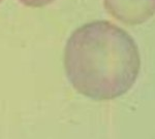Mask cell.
I'll use <instances>...</instances> for the list:
<instances>
[{
    "label": "cell",
    "instance_id": "4",
    "mask_svg": "<svg viewBox=\"0 0 155 139\" xmlns=\"http://www.w3.org/2000/svg\"><path fill=\"white\" fill-rule=\"evenodd\" d=\"M1 1H2V0H0V2H1Z\"/></svg>",
    "mask_w": 155,
    "mask_h": 139
},
{
    "label": "cell",
    "instance_id": "1",
    "mask_svg": "<svg viewBox=\"0 0 155 139\" xmlns=\"http://www.w3.org/2000/svg\"><path fill=\"white\" fill-rule=\"evenodd\" d=\"M69 83L82 95L113 100L134 87L141 69L134 38L109 21H93L72 32L64 54Z\"/></svg>",
    "mask_w": 155,
    "mask_h": 139
},
{
    "label": "cell",
    "instance_id": "3",
    "mask_svg": "<svg viewBox=\"0 0 155 139\" xmlns=\"http://www.w3.org/2000/svg\"><path fill=\"white\" fill-rule=\"evenodd\" d=\"M24 5L29 7H42L51 4L55 0H20Z\"/></svg>",
    "mask_w": 155,
    "mask_h": 139
},
{
    "label": "cell",
    "instance_id": "2",
    "mask_svg": "<svg viewBox=\"0 0 155 139\" xmlns=\"http://www.w3.org/2000/svg\"><path fill=\"white\" fill-rule=\"evenodd\" d=\"M111 16L126 25H140L152 18L155 0H104Z\"/></svg>",
    "mask_w": 155,
    "mask_h": 139
}]
</instances>
